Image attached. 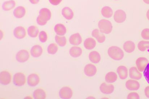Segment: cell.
Segmentation results:
<instances>
[{
	"label": "cell",
	"instance_id": "60d3db41",
	"mask_svg": "<svg viewBox=\"0 0 149 99\" xmlns=\"http://www.w3.org/2000/svg\"><path fill=\"white\" fill-rule=\"evenodd\" d=\"M51 4L53 6L59 5L62 2L63 0H49Z\"/></svg>",
	"mask_w": 149,
	"mask_h": 99
},
{
	"label": "cell",
	"instance_id": "ac0fdd59",
	"mask_svg": "<svg viewBox=\"0 0 149 99\" xmlns=\"http://www.w3.org/2000/svg\"><path fill=\"white\" fill-rule=\"evenodd\" d=\"M136 46L133 42L128 41L125 42L123 45V50L127 53H131L133 52L135 49Z\"/></svg>",
	"mask_w": 149,
	"mask_h": 99
},
{
	"label": "cell",
	"instance_id": "4fadbf2b",
	"mask_svg": "<svg viewBox=\"0 0 149 99\" xmlns=\"http://www.w3.org/2000/svg\"><path fill=\"white\" fill-rule=\"evenodd\" d=\"M126 87L130 91H137L139 89L140 85L138 81L134 80H129L126 81Z\"/></svg>",
	"mask_w": 149,
	"mask_h": 99
},
{
	"label": "cell",
	"instance_id": "ab89813d",
	"mask_svg": "<svg viewBox=\"0 0 149 99\" xmlns=\"http://www.w3.org/2000/svg\"><path fill=\"white\" fill-rule=\"evenodd\" d=\"M100 32H100L99 30L97 29H95L92 31V36L96 39L98 36H99Z\"/></svg>",
	"mask_w": 149,
	"mask_h": 99
},
{
	"label": "cell",
	"instance_id": "b9f144b4",
	"mask_svg": "<svg viewBox=\"0 0 149 99\" xmlns=\"http://www.w3.org/2000/svg\"><path fill=\"white\" fill-rule=\"evenodd\" d=\"M144 93L146 96L149 98V86L146 87L144 90Z\"/></svg>",
	"mask_w": 149,
	"mask_h": 99
},
{
	"label": "cell",
	"instance_id": "5b68a950",
	"mask_svg": "<svg viewBox=\"0 0 149 99\" xmlns=\"http://www.w3.org/2000/svg\"><path fill=\"white\" fill-rule=\"evenodd\" d=\"M72 89L68 87H64L61 89L59 92V96L62 99H70L72 97Z\"/></svg>",
	"mask_w": 149,
	"mask_h": 99
},
{
	"label": "cell",
	"instance_id": "30bf717a",
	"mask_svg": "<svg viewBox=\"0 0 149 99\" xmlns=\"http://www.w3.org/2000/svg\"><path fill=\"white\" fill-rule=\"evenodd\" d=\"M97 72L96 66L91 63H89L85 66L84 72L86 76L92 77L95 76Z\"/></svg>",
	"mask_w": 149,
	"mask_h": 99
},
{
	"label": "cell",
	"instance_id": "d6986e66",
	"mask_svg": "<svg viewBox=\"0 0 149 99\" xmlns=\"http://www.w3.org/2000/svg\"><path fill=\"white\" fill-rule=\"evenodd\" d=\"M54 30L56 34L59 36H63L67 32L66 27L62 23L56 24L55 26Z\"/></svg>",
	"mask_w": 149,
	"mask_h": 99
},
{
	"label": "cell",
	"instance_id": "74e56055",
	"mask_svg": "<svg viewBox=\"0 0 149 99\" xmlns=\"http://www.w3.org/2000/svg\"><path fill=\"white\" fill-rule=\"evenodd\" d=\"M140 98V96L138 94L135 92L130 93L128 94L127 99H138Z\"/></svg>",
	"mask_w": 149,
	"mask_h": 99
},
{
	"label": "cell",
	"instance_id": "9a60e30c",
	"mask_svg": "<svg viewBox=\"0 0 149 99\" xmlns=\"http://www.w3.org/2000/svg\"><path fill=\"white\" fill-rule=\"evenodd\" d=\"M70 43L73 45H79L82 42V39L81 35L79 33L73 34L71 35L69 38Z\"/></svg>",
	"mask_w": 149,
	"mask_h": 99
},
{
	"label": "cell",
	"instance_id": "277c9868",
	"mask_svg": "<svg viewBox=\"0 0 149 99\" xmlns=\"http://www.w3.org/2000/svg\"><path fill=\"white\" fill-rule=\"evenodd\" d=\"M126 14L125 11L122 10H118L115 12L114 19L115 21L117 23H123L126 21Z\"/></svg>",
	"mask_w": 149,
	"mask_h": 99
},
{
	"label": "cell",
	"instance_id": "7402d4cb",
	"mask_svg": "<svg viewBox=\"0 0 149 99\" xmlns=\"http://www.w3.org/2000/svg\"><path fill=\"white\" fill-rule=\"evenodd\" d=\"M117 72L120 79H126L128 75L127 68L124 66H120L118 67Z\"/></svg>",
	"mask_w": 149,
	"mask_h": 99
},
{
	"label": "cell",
	"instance_id": "3957f363",
	"mask_svg": "<svg viewBox=\"0 0 149 99\" xmlns=\"http://www.w3.org/2000/svg\"><path fill=\"white\" fill-rule=\"evenodd\" d=\"M26 79L25 75L22 72H18L14 75L13 82L17 86H22L24 85L26 82Z\"/></svg>",
	"mask_w": 149,
	"mask_h": 99
},
{
	"label": "cell",
	"instance_id": "603a6c76",
	"mask_svg": "<svg viewBox=\"0 0 149 99\" xmlns=\"http://www.w3.org/2000/svg\"><path fill=\"white\" fill-rule=\"evenodd\" d=\"M89 58L92 63H97L100 61L101 57L99 52L96 51H93L89 53Z\"/></svg>",
	"mask_w": 149,
	"mask_h": 99
},
{
	"label": "cell",
	"instance_id": "f6af8a7d",
	"mask_svg": "<svg viewBox=\"0 0 149 99\" xmlns=\"http://www.w3.org/2000/svg\"><path fill=\"white\" fill-rule=\"evenodd\" d=\"M144 3L147 4H149V0H143Z\"/></svg>",
	"mask_w": 149,
	"mask_h": 99
},
{
	"label": "cell",
	"instance_id": "e575fe53",
	"mask_svg": "<svg viewBox=\"0 0 149 99\" xmlns=\"http://www.w3.org/2000/svg\"><path fill=\"white\" fill-rule=\"evenodd\" d=\"M36 21L37 24L40 26L45 25L47 24V21H48L40 15L37 17Z\"/></svg>",
	"mask_w": 149,
	"mask_h": 99
},
{
	"label": "cell",
	"instance_id": "8d00e7d4",
	"mask_svg": "<svg viewBox=\"0 0 149 99\" xmlns=\"http://www.w3.org/2000/svg\"><path fill=\"white\" fill-rule=\"evenodd\" d=\"M143 74L146 80L149 85V63L146 67Z\"/></svg>",
	"mask_w": 149,
	"mask_h": 99
},
{
	"label": "cell",
	"instance_id": "4dcf8cb0",
	"mask_svg": "<svg viewBox=\"0 0 149 99\" xmlns=\"http://www.w3.org/2000/svg\"><path fill=\"white\" fill-rule=\"evenodd\" d=\"M138 47L139 50L144 52L149 49V41H141L138 43Z\"/></svg>",
	"mask_w": 149,
	"mask_h": 99
},
{
	"label": "cell",
	"instance_id": "d590c367",
	"mask_svg": "<svg viewBox=\"0 0 149 99\" xmlns=\"http://www.w3.org/2000/svg\"><path fill=\"white\" fill-rule=\"evenodd\" d=\"M141 36L143 39L149 40V29H144L141 32Z\"/></svg>",
	"mask_w": 149,
	"mask_h": 99
},
{
	"label": "cell",
	"instance_id": "6da1fadb",
	"mask_svg": "<svg viewBox=\"0 0 149 99\" xmlns=\"http://www.w3.org/2000/svg\"><path fill=\"white\" fill-rule=\"evenodd\" d=\"M108 53L109 56L113 60H122L124 56L123 50L120 47L113 46L108 49Z\"/></svg>",
	"mask_w": 149,
	"mask_h": 99
},
{
	"label": "cell",
	"instance_id": "7bdbcfd3",
	"mask_svg": "<svg viewBox=\"0 0 149 99\" xmlns=\"http://www.w3.org/2000/svg\"><path fill=\"white\" fill-rule=\"evenodd\" d=\"M40 0H29L30 2L33 4H38L39 1Z\"/></svg>",
	"mask_w": 149,
	"mask_h": 99
},
{
	"label": "cell",
	"instance_id": "bcb514c9",
	"mask_svg": "<svg viewBox=\"0 0 149 99\" xmlns=\"http://www.w3.org/2000/svg\"><path fill=\"white\" fill-rule=\"evenodd\" d=\"M114 1H119V0H114Z\"/></svg>",
	"mask_w": 149,
	"mask_h": 99
},
{
	"label": "cell",
	"instance_id": "ee69618b",
	"mask_svg": "<svg viewBox=\"0 0 149 99\" xmlns=\"http://www.w3.org/2000/svg\"><path fill=\"white\" fill-rule=\"evenodd\" d=\"M146 16L147 19L149 21V9L147 11L146 13Z\"/></svg>",
	"mask_w": 149,
	"mask_h": 99
},
{
	"label": "cell",
	"instance_id": "7c38bea8",
	"mask_svg": "<svg viewBox=\"0 0 149 99\" xmlns=\"http://www.w3.org/2000/svg\"><path fill=\"white\" fill-rule=\"evenodd\" d=\"M40 78L36 74H32L28 78V83L31 87H35L39 83Z\"/></svg>",
	"mask_w": 149,
	"mask_h": 99
},
{
	"label": "cell",
	"instance_id": "4316f807",
	"mask_svg": "<svg viewBox=\"0 0 149 99\" xmlns=\"http://www.w3.org/2000/svg\"><path fill=\"white\" fill-rule=\"evenodd\" d=\"M101 14L104 17L106 18H111L113 14V10L110 7L105 6L101 10Z\"/></svg>",
	"mask_w": 149,
	"mask_h": 99
},
{
	"label": "cell",
	"instance_id": "ffe728a7",
	"mask_svg": "<svg viewBox=\"0 0 149 99\" xmlns=\"http://www.w3.org/2000/svg\"><path fill=\"white\" fill-rule=\"evenodd\" d=\"M16 6V1L14 0H9L3 3L2 7L4 11H8L14 9Z\"/></svg>",
	"mask_w": 149,
	"mask_h": 99
},
{
	"label": "cell",
	"instance_id": "52a82bcc",
	"mask_svg": "<svg viewBox=\"0 0 149 99\" xmlns=\"http://www.w3.org/2000/svg\"><path fill=\"white\" fill-rule=\"evenodd\" d=\"M11 75L7 71H3L0 74V81L1 84L8 85L11 82Z\"/></svg>",
	"mask_w": 149,
	"mask_h": 99
},
{
	"label": "cell",
	"instance_id": "f546056e",
	"mask_svg": "<svg viewBox=\"0 0 149 99\" xmlns=\"http://www.w3.org/2000/svg\"><path fill=\"white\" fill-rule=\"evenodd\" d=\"M39 30L38 28L35 26H29L28 29V33L31 37L36 38L38 36Z\"/></svg>",
	"mask_w": 149,
	"mask_h": 99
},
{
	"label": "cell",
	"instance_id": "ba28073f",
	"mask_svg": "<svg viewBox=\"0 0 149 99\" xmlns=\"http://www.w3.org/2000/svg\"><path fill=\"white\" fill-rule=\"evenodd\" d=\"M148 63L147 59L144 57L139 58L136 61L137 68L139 71L141 72H144Z\"/></svg>",
	"mask_w": 149,
	"mask_h": 99
},
{
	"label": "cell",
	"instance_id": "8992f818",
	"mask_svg": "<svg viewBox=\"0 0 149 99\" xmlns=\"http://www.w3.org/2000/svg\"><path fill=\"white\" fill-rule=\"evenodd\" d=\"M30 57L29 52L26 50H20L16 54V59L18 61L24 63L28 60Z\"/></svg>",
	"mask_w": 149,
	"mask_h": 99
},
{
	"label": "cell",
	"instance_id": "2e32d148",
	"mask_svg": "<svg viewBox=\"0 0 149 99\" xmlns=\"http://www.w3.org/2000/svg\"><path fill=\"white\" fill-rule=\"evenodd\" d=\"M129 76L131 79L138 80L141 79L142 75L136 67H132L130 69Z\"/></svg>",
	"mask_w": 149,
	"mask_h": 99
},
{
	"label": "cell",
	"instance_id": "8fae6325",
	"mask_svg": "<svg viewBox=\"0 0 149 99\" xmlns=\"http://www.w3.org/2000/svg\"><path fill=\"white\" fill-rule=\"evenodd\" d=\"M15 37L18 39H22L26 36V32L25 28L22 26H17L13 31Z\"/></svg>",
	"mask_w": 149,
	"mask_h": 99
},
{
	"label": "cell",
	"instance_id": "44dd1931",
	"mask_svg": "<svg viewBox=\"0 0 149 99\" xmlns=\"http://www.w3.org/2000/svg\"><path fill=\"white\" fill-rule=\"evenodd\" d=\"M43 50L41 46L38 45H34L31 50V55L34 57H39L41 55Z\"/></svg>",
	"mask_w": 149,
	"mask_h": 99
},
{
	"label": "cell",
	"instance_id": "d4e9b609",
	"mask_svg": "<svg viewBox=\"0 0 149 99\" xmlns=\"http://www.w3.org/2000/svg\"><path fill=\"white\" fill-rule=\"evenodd\" d=\"M96 42L94 39L92 38H89L85 41L84 47L86 49L91 50L93 49L96 47Z\"/></svg>",
	"mask_w": 149,
	"mask_h": 99
},
{
	"label": "cell",
	"instance_id": "836d02e7",
	"mask_svg": "<svg viewBox=\"0 0 149 99\" xmlns=\"http://www.w3.org/2000/svg\"><path fill=\"white\" fill-rule=\"evenodd\" d=\"M39 39L41 42L45 43L47 42V32L44 31H42L40 32L39 35Z\"/></svg>",
	"mask_w": 149,
	"mask_h": 99
},
{
	"label": "cell",
	"instance_id": "f1b7e54d",
	"mask_svg": "<svg viewBox=\"0 0 149 99\" xmlns=\"http://www.w3.org/2000/svg\"><path fill=\"white\" fill-rule=\"evenodd\" d=\"M34 98L36 99H44L46 98L45 91L42 89H37L34 91Z\"/></svg>",
	"mask_w": 149,
	"mask_h": 99
},
{
	"label": "cell",
	"instance_id": "5bb4252c",
	"mask_svg": "<svg viewBox=\"0 0 149 99\" xmlns=\"http://www.w3.org/2000/svg\"><path fill=\"white\" fill-rule=\"evenodd\" d=\"M26 9L23 6H19L15 8L13 12V16L17 19H21L26 14Z\"/></svg>",
	"mask_w": 149,
	"mask_h": 99
},
{
	"label": "cell",
	"instance_id": "9c48e42d",
	"mask_svg": "<svg viewBox=\"0 0 149 99\" xmlns=\"http://www.w3.org/2000/svg\"><path fill=\"white\" fill-rule=\"evenodd\" d=\"M100 91L104 94H112L114 90V85L111 84H107L105 82H103L100 87Z\"/></svg>",
	"mask_w": 149,
	"mask_h": 99
},
{
	"label": "cell",
	"instance_id": "484cf974",
	"mask_svg": "<svg viewBox=\"0 0 149 99\" xmlns=\"http://www.w3.org/2000/svg\"><path fill=\"white\" fill-rule=\"evenodd\" d=\"M39 15L44 18L47 21H49L52 17L51 12L48 8H43L40 10Z\"/></svg>",
	"mask_w": 149,
	"mask_h": 99
},
{
	"label": "cell",
	"instance_id": "83f0119b",
	"mask_svg": "<svg viewBox=\"0 0 149 99\" xmlns=\"http://www.w3.org/2000/svg\"><path fill=\"white\" fill-rule=\"evenodd\" d=\"M117 75L116 72H109L106 75L105 81L109 83H113L117 81Z\"/></svg>",
	"mask_w": 149,
	"mask_h": 99
},
{
	"label": "cell",
	"instance_id": "d6a6232c",
	"mask_svg": "<svg viewBox=\"0 0 149 99\" xmlns=\"http://www.w3.org/2000/svg\"><path fill=\"white\" fill-rule=\"evenodd\" d=\"M58 50V46L56 44L52 43L49 45L47 48V52L49 54H54L57 52Z\"/></svg>",
	"mask_w": 149,
	"mask_h": 99
},
{
	"label": "cell",
	"instance_id": "7a4b0ae2",
	"mask_svg": "<svg viewBox=\"0 0 149 99\" xmlns=\"http://www.w3.org/2000/svg\"><path fill=\"white\" fill-rule=\"evenodd\" d=\"M100 32L102 33L108 34L112 31L113 25L111 21L105 19L100 21L98 24Z\"/></svg>",
	"mask_w": 149,
	"mask_h": 99
},
{
	"label": "cell",
	"instance_id": "e0dca14e",
	"mask_svg": "<svg viewBox=\"0 0 149 99\" xmlns=\"http://www.w3.org/2000/svg\"><path fill=\"white\" fill-rule=\"evenodd\" d=\"M62 14L65 19L70 20L73 18L74 13L72 9L69 7H64L62 10Z\"/></svg>",
	"mask_w": 149,
	"mask_h": 99
},
{
	"label": "cell",
	"instance_id": "f35d334b",
	"mask_svg": "<svg viewBox=\"0 0 149 99\" xmlns=\"http://www.w3.org/2000/svg\"><path fill=\"white\" fill-rule=\"evenodd\" d=\"M97 42L100 43H102L105 42L106 40V37L105 35L104 34V33L100 32L99 36L96 39Z\"/></svg>",
	"mask_w": 149,
	"mask_h": 99
},
{
	"label": "cell",
	"instance_id": "1f68e13d",
	"mask_svg": "<svg viewBox=\"0 0 149 99\" xmlns=\"http://www.w3.org/2000/svg\"><path fill=\"white\" fill-rule=\"evenodd\" d=\"M56 42L61 47H64L66 45L67 39L65 36L56 35L55 36Z\"/></svg>",
	"mask_w": 149,
	"mask_h": 99
},
{
	"label": "cell",
	"instance_id": "cb8c5ba5",
	"mask_svg": "<svg viewBox=\"0 0 149 99\" xmlns=\"http://www.w3.org/2000/svg\"><path fill=\"white\" fill-rule=\"evenodd\" d=\"M70 55L74 58H77L80 57L82 54V50L80 47L73 46L70 50Z\"/></svg>",
	"mask_w": 149,
	"mask_h": 99
}]
</instances>
